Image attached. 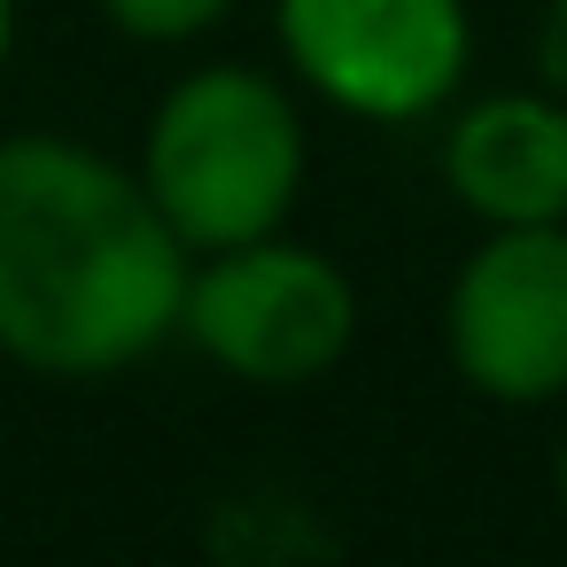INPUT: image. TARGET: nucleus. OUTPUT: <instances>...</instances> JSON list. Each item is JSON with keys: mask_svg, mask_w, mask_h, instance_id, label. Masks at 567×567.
Here are the masks:
<instances>
[{"mask_svg": "<svg viewBox=\"0 0 567 567\" xmlns=\"http://www.w3.org/2000/svg\"><path fill=\"white\" fill-rule=\"evenodd\" d=\"M187 241L148 187L63 133L0 141V358L102 381L179 334Z\"/></svg>", "mask_w": 567, "mask_h": 567, "instance_id": "obj_1", "label": "nucleus"}, {"mask_svg": "<svg viewBox=\"0 0 567 567\" xmlns=\"http://www.w3.org/2000/svg\"><path fill=\"white\" fill-rule=\"evenodd\" d=\"M141 187L164 226L203 257L265 241L303 187V117L265 71L210 63L156 102Z\"/></svg>", "mask_w": 567, "mask_h": 567, "instance_id": "obj_2", "label": "nucleus"}, {"mask_svg": "<svg viewBox=\"0 0 567 567\" xmlns=\"http://www.w3.org/2000/svg\"><path fill=\"white\" fill-rule=\"evenodd\" d=\"M179 327L234 381L303 389L358 342V288L334 257L265 234L241 249H210V265L187 272Z\"/></svg>", "mask_w": 567, "mask_h": 567, "instance_id": "obj_3", "label": "nucleus"}, {"mask_svg": "<svg viewBox=\"0 0 567 567\" xmlns=\"http://www.w3.org/2000/svg\"><path fill=\"white\" fill-rule=\"evenodd\" d=\"M280 48L334 110L404 125L458 94L474 24L466 0H280Z\"/></svg>", "mask_w": 567, "mask_h": 567, "instance_id": "obj_4", "label": "nucleus"}, {"mask_svg": "<svg viewBox=\"0 0 567 567\" xmlns=\"http://www.w3.org/2000/svg\"><path fill=\"white\" fill-rule=\"evenodd\" d=\"M451 365L497 404L567 389V226H497L443 303Z\"/></svg>", "mask_w": 567, "mask_h": 567, "instance_id": "obj_5", "label": "nucleus"}, {"mask_svg": "<svg viewBox=\"0 0 567 567\" xmlns=\"http://www.w3.org/2000/svg\"><path fill=\"white\" fill-rule=\"evenodd\" d=\"M451 195L489 226H567V102L489 94L443 141Z\"/></svg>", "mask_w": 567, "mask_h": 567, "instance_id": "obj_6", "label": "nucleus"}, {"mask_svg": "<svg viewBox=\"0 0 567 567\" xmlns=\"http://www.w3.org/2000/svg\"><path fill=\"white\" fill-rule=\"evenodd\" d=\"M234 0H102V17L125 32V40H148V48H172V40H195L210 24H226Z\"/></svg>", "mask_w": 567, "mask_h": 567, "instance_id": "obj_7", "label": "nucleus"}, {"mask_svg": "<svg viewBox=\"0 0 567 567\" xmlns=\"http://www.w3.org/2000/svg\"><path fill=\"white\" fill-rule=\"evenodd\" d=\"M536 71L551 94H567V0H551L544 24H536Z\"/></svg>", "mask_w": 567, "mask_h": 567, "instance_id": "obj_8", "label": "nucleus"}, {"mask_svg": "<svg viewBox=\"0 0 567 567\" xmlns=\"http://www.w3.org/2000/svg\"><path fill=\"white\" fill-rule=\"evenodd\" d=\"M9 40H17V0H0V63H9Z\"/></svg>", "mask_w": 567, "mask_h": 567, "instance_id": "obj_9", "label": "nucleus"}, {"mask_svg": "<svg viewBox=\"0 0 567 567\" xmlns=\"http://www.w3.org/2000/svg\"><path fill=\"white\" fill-rule=\"evenodd\" d=\"M551 489H559V513H567V451H559V466H551Z\"/></svg>", "mask_w": 567, "mask_h": 567, "instance_id": "obj_10", "label": "nucleus"}]
</instances>
